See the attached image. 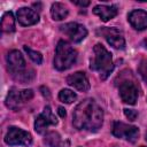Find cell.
Here are the masks:
<instances>
[{
	"label": "cell",
	"mask_w": 147,
	"mask_h": 147,
	"mask_svg": "<svg viewBox=\"0 0 147 147\" xmlns=\"http://www.w3.org/2000/svg\"><path fill=\"white\" fill-rule=\"evenodd\" d=\"M102 122L103 111L94 100L85 99L76 106L72 114V123L77 130L95 132L101 127Z\"/></svg>",
	"instance_id": "obj_1"
},
{
	"label": "cell",
	"mask_w": 147,
	"mask_h": 147,
	"mask_svg": "<svg viewBox=\"0 0 147 147\" xmlns=\"http://www.w3.org/2000/svg\"><path fill=\"white\" fill-rule=\"evenodd\" d=\"M93 54L94 55L91 60V69L98 71L100 78L105 80L114 69L111 53L108 52L101 44H96L93 48Z\"/></svg>",
	"instance_id": "obj_2"
},
{
	"label": "cell",
	"mask_w": 147,
	"mask_h": 147,
	"mask_svg": "<svg viewBox=\"0 0 147 147\" xmlns=\"http://www.w3.org/2000/svg\"><path fill=\"white\" fill-rule=\"evenodd\" d=\"M77 60V52L71 45L64 40H60L56 45L55 57H54V67L60 70L69 69Z\"/></svg>",
	"instance_id": "obj_3"
},
{
	"label": "cell",
	"mask_w": 147,
	"mask_h": 147,
	"mask_svg": "<svg viewBox=\"0 0 147 147\" xmlns=\"http://www.w3.org/2000/svg\"><path fill=\"white\" fill-rule=\"evenodd\" d=\"M7 67L13 77L22 83L29 82L31 77H29V72L26 70L25 61L22 54L18 51H11L7 55Z\"/></svg>",
	"instance_id": "obj_4"
},
{
	"label": "cell",
	"mask_w": 147,
	"mask_h": 147,
	"mask_svg": "<svg viewBox=\"0 0 147 147\" xmlns=\"http://www.w3.org/2000/svg\"><path fill=\"white\" fill-rule=\"evenodd\" d=\"M5 141L10 146H30L32 144V137L28 131L11 126L5 137Z\"/></svg>",
	"instance_id": "obj_5"
},
{
	"label": "cell",
	"mask_w": 147,
	"mask_h": 147,
	"mask_svg": "<svg viewBox=\"0 0 147 147\" xmlns=\"http://www.w3.org/2000/svg\"><path fill=\"white\" fill-rule=\"evenodd\" d=\"M113 134L117 138L134 142L139 136V130L133 125H127L122 122H115L113 126Z\"/></svg>",
	"instance_id": "obj_6"
},
{
	"label": "cell",
	"mask_w": 147,
	"mask_h": 147,
	"mask_svg": "<svg viewBox=\"0 0 147 147\" xmlns=\"http://www.w3.org/2000/svg\"><path fill=\"white\" fill-rule=\"evenodd\" d=\"M60 30L64 34H67L70 38V40L74 42H79L83 39H85V37L87 36L86 28L79 23H76V22H70V23H67L64 25H61Z\"/></svg>",
	"instance_id": "obj_7"
},
{
	"label": "cell",
	"mask_w": 147,
	"mask_h": 147,
	"mask_svg": "<svg viewBox=\"0 0 147 147\" xmlns=\"http://www.w3.org/2000/svg\"><path fill=\"white\" fill-rule=\"evenodd\" d=\"M56 124H57V119L54 116V114L52 113L51 107L46 106L44 108L42 113L40 115H38L34 121V130L38 133H44L49 125H56Z\"/></svg>",
	"instance_id": "obj_8"
},
{
	"label": "cell",
	"mask_w": 147,
	"mask_h": 147,
	"mask_svg": "<svg viewBox=\"0 0 147 147\" xmlns=\"http://www.w3.org/2000/svg\"><path fill=\"white\" fill-rule=\"evenodd\" d=\"M119 95L123 102L134 105L138 99V88L132 82L125 80L119 85Z\"/></svg>",
	"instance_id": "obj_9"
},
{
	"label": "cell",
	"mask_w": 147,
	"mask_h": 147,
	"mask_svg": "<svg viewBox=\"0 0 147 147\" xmlns=\"http://www.w3.org/2000/svg\"><path fill=\"white\" fill-rule=\"evenodd\" d=\"M67 83L80 92H85V91L90 90V82H88L86 75L82 71H77V72L68 76Z\"/></svg>",
	"instance_id": "obj_10"
},
{
	"label": "cell",
	"mask_w": 147,
	"mask_h": 147,
	"mask_svg": "<svg viewBox=\"0 0 147 147\" xmlns=\"http://www.w3.org/2000/svg\"><path fill=\"white\" fill-rule=\"evenodd\" d=\"M17 21L21 25H24V26L33 25L39 21V15L33 9L22 7L17 10Z\"/></svg>",
	"instance_id": "obj_11"
},
{
	"label": "cell",
	"mask_w": 147,
	"mask_h": 147,
	"mask_svg": "<svg viewBox=\"0 0 147 147\" xmlns=\"http://www.w3.org/2000/svg\"><path fill=\"white\" fill-rule=\"evenodd\" d=\"M127 20H129L130 24L136 30H145V29H147V11H145L142 9L132 10L129 14Z\"/></svg>",
	"instance_id": "obj_12"
},
{
	"label": "cell",
	"mask_w": 147,
	"mask_h": 147,
	"mask_svg": "<svg viewBox=\"0 0 147 147\" xmlns=\"http://www.w3.org/2000/svg\"><path fill=\"white\" fill-rule=\"evenodd\" d=\"M105 38L107 39L108 44L111 45L114 48H117V49H123L124 46H125V40L123 38V36L119 33V31L117 29H106L105 32Z\"/></svg>",
	"instance_id": "obj_13"
},
{
	"label": "cell",
	"mask_w": 147,
	"mask_h": 147,
	"mask_svg": "<svg viewBox=\"0 0 147 147\" xmlns=\"http://www.w3.org/2000/svg\"><path fill=\"white\" fill-rule=\"evenodd\" d=\"M93 13L100 17L101 21L107 22L111 18H114L117 15V8L115 6H105V5H99L95 6L93 9Z\"/></svg>",
	"instance_id": "obj_14"
},
{
	"label": "cell",
	"mask_w": 147,
	"mask_h": 147,
	"mask_svg": "<svg viewBox=\"0 0 147 147\" xmlns=\"http://www.w3.org/2000/svg\"><path fill=\"white\" fill-rule=\"evenodd\" d=\"M23 99L21 95V91H17L16 88H11L6 98V106L13 110H18L23 103Z\"/></svg>",
	"instance_id": "obj_15"
},
{
	"label": "cell",
	"mask_w": 147,
	"mask_h": 147,
	"mask_svg": "<svg viewBox=\"0 0 147 147\" xmlns=\"http://www.w3.org/2000/svg\"><path fill=\"white\" fill-rule=\"evenodd\" d=\"M51 15H52L53 20H55V21L64 20L68 16V8L61 2H55L52 5Z\"/></svg>",
	"instance_id": "obj_16"
},
{
	"label": "cell",
	"mask_w": 147,
	"mask_h": 147,
	"mask_svg": "<svg viewBox=\"0 0 147 147\" xmlns=\"http://www.w3.org/2000/svg\"><path fill=\"white\" fill-rule=\"evenodd\" d=\"M1 29L3 32H13L15 30V18L11 11H6L1 17Z\"/></svg>",
	"instance_id": "obj_17"
},
{
	"label": "cell",
	"mask_w": 147,
	"mask_h": 147,
	"mask_svg": "<svg viewBox=\"0 0 147 147\" xmlns=\"http://www.w3.org/2000/svg\"><path fill=\"white\" fill-rule=\"evenodd\" d=\"M76 98H77V94L75 92H72L71 90H68V88H63L59 93L60 101H62L64 103H72L76 100Z\"/></svg>",
	"instance_id": "obj_18"
},
{
	"label": "cell",
	"mask_w": 147,
	"mask_h": 147,
	"mask_svg": "<svg viewBox=\"0 0 147 147\" xmlns=\"http://www.w3.org/2000/svg\"><path fill=\"white\" fill-rule=\"evenodd\" d=\"M60 136L57 132H48L44 139V142L48 146V147H59L60 145Z\"/></svg>",
	"instance_id": "obj_19"
},
{
	"label": "cell",
	"mask_w": 147,
	"mask_h": 147,
	"mask_svg": "<svg viewBox=\"0 0 147 147\" xmlns=\"http://www.w3.org/2000/svg\"><path fill=\"white\" fill-rule=\"evenodd\" d=\"M24 51L28 53V55H29V57L34 62V63H37V64H40L41 62H42V55L39 53V52H37V51H33V49H31V48H29L28 46H24Z\"/></svg>",
	"instance_id": "obj_20"
},
{
	"label": "cell",
	"mask_w": 147,
	"mask_h": 147,
	"mask_svg": "<svg viewBox=\"0 0 147 147\" xmlns=\"http://www.w3.org/2000/svg\"><path fill=\"white\" fill-rule=\"evenodd\" d=\"M139 72L142 76V78L147 82V59H145V60L141 61L140 67H139Z\"/></svg>",
	"instance_id": "obj_21"
},
{
	"label": "cell",
	"mask_w": 147,
	"mask_h": 147,
	"mask_svg": "<svg viewBox=\"0 0 147 147\" xmlns=\"http://www.w3.org/2000/svg\"><path fill=\"white\" fill-rule=\"evenodd\" d=\"M21 95H22V99L23 101H29L33 98V91L32 90H22L21 91Z\"/></svg>",
	"instance_id": "obj_22"
},
{
	"label": "cell",
	"mask_w": 147,
	"mask_h": 147,
	"mask_svg": "<svg viewBox=\"0 0 147 147\" xmlns=\"http://www.w3.org/2000/svg\"><path fill=\"white\" fill-rule=\"evenodd\" d=\"M124 114L130 121H136V118L138 116V113L133 109H124Z\"/></svg>",
	"instance_id": "obj_23"
},
{
	"label": "cell",
	"mask_w": 147,
	"mask_h": 147,
	"mask_svg": "<svg viewBox=\"0 0 147 147\" xmlns=\"http://www.w3.org/2000/svg\"><path fill=\"white\" fill-rule=\"evenodd\" d=\"M72 2L75 5H78V6H82V7H86V6L90 5V1H74L72 0Z\"/></svg>",
	"instance_id": "obj_24"
},
{
	"label": "cell",
	"mask_w": 147,
	"mask_h": 147,
	"mask_svg": "<svg viewBox=\"0 0 147 147\" xmlns=\"http://www.w3.org/2000/svg\"><path fill=\"white\" fill-rule=\"evenodd\" d=\"M57 113H59V115H60L61 117H65V115H67L65 109H64L63 107H59V108H57Z\"/></svg>",
	"instance_id": "obj_25"
},
{
	"label": "cell",
	"mask_w": 147,
	"mask_h": 147,
	"mask_svg": "<svg viewBox=\"0 0 147 147\" xmlns=\"http://www.w3.org/2000/svg\"><path fill=\"white\" fill-rule=\"evenodd\" d=\"M40 90L42 91V95H45V96H49V92H48V88L47 87H45V86H41L40 87Z\"/></svg>",
	"instance_id": "obj_26"
},
{
	"label": "cell",
	"mask_w": 147,
	"mask_h": 147,
	"mask_svg": "<svg viewBox=\"0 0 147 147\" xmlns=\"http://www.w3.org/2000/svg\"><path fill=\"white\" fill-rule=\"evenodd\" d=\"M146 139H147V134H146Z\"/></svg>",
	"instance_id": "obj_27"
},
{
	"label": "cell",
	"mask_w": 147,
	"mask_h": 147,
	"mask_svg": "<svg viewBox=\"0 0 147 147\" xmlns=\"http://www.w3.org/2000/svg\"><path fill=\"white\" fill-rule=\"evenodd\" d=\"M141 147H144V146H141Z\"/></svg>",
	"instance_id": "obj_28"
}]
</instances>
